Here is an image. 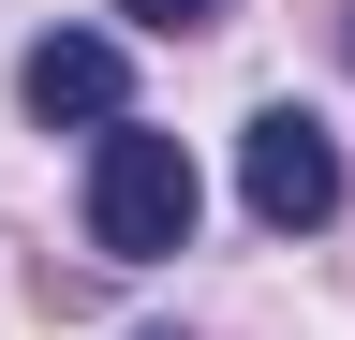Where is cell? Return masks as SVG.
I'll use <instances>...</instances> for the list:
<instances>
[{
  "mask_svg": "<svg viewBox=\"0 0 355 340\" xmlns=\"http://www.w3.org/2000/svg\"><path fill=\"white\" fill-rule=\"evenodd\" d=\"M119 15H133V30H207L222 0H119Z\"/></svg>",
  "mask_w": 355,
  "mask_h": 340,
  "instance_id": "4",
  "label": "cell"
},
{
  "mask_svg": "<svg viewBox=\"0 0 355 340\" xmlns=\"http://www.w3.org/2000/svg\"><path fill=\"white\" fill-rule=\"evenodd\" d=\"M89 251H104V267L193 251V148H178V134H148V118L89 134Z\"/></svg>",
  "mask_w": 355,
  "mask_h": 340,
  "instance_id": "1",
  "label": "cell"
},
{
  "mask_svg": "<svg viewBox=\"0 0 355 340\" xmlns=\"http://www.w3.org/2000/svg\"><path fill=\"white\" fill-rule=\"evenodd\" d=\"M15 89H30V118H89V134H119V118H133V60L104 45V30H44V45L15 60Z\"/></svg>",
  "mask_w": 355,
  "mask_h": 340,
  "instance_id": "3",
  "label": "cell"
},
{
  "mask_svg": "<svg viewBox=\"0 0 355 340\" xmlns=\"http://www.w3.org/2000/svg\"><path fill=\"white\" fill-rule=\"evenodd\" d=\"M237 193H252V222L266 237H326L340 222V134H326V118H311V104H252V134H237Z\"/></svg>",
  "mask_w": 355,
  "mask_h": 340,
  "instance_id": "2",
  "label": "cell"
}]
</instances>
